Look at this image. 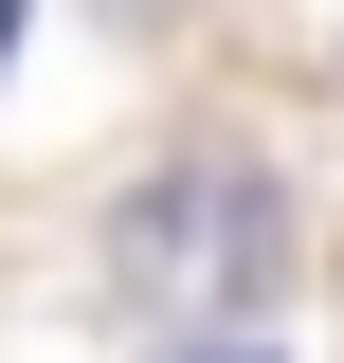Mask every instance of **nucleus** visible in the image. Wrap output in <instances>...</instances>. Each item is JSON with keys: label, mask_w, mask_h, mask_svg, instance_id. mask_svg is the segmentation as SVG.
Returning <instances> with one entry per match:
<instances>
[{"label": "nucleus", "mask_w": 344, "mask_h": 363, "mask_svg": "<svg viewBox=\"0 0 344 363\" xmlns=\"http://www.w3.org/2000/svg\"><path fill=\"white\" fill-rule=\"evenodd\" d=\"M18 18H37V0H0V55H18Z\"/></svg>", "instance_id": "7ed1b4c3"}, {"label": "nucleus", "mask_w": 344, "mask_h": 363, "mask_svg": "<svg viewBox=\"0 0 344 363\" xmlns=\"http://www.w3.org/2000/svg\"><path fill=\"white\" fill-rule=\"evenodd\" d=\"M109 291L127 309H272V182L254 164H181V182H145L127 218H109Z\"/></svg>", "instance_id": "f257e3e1"}, {"label": "nucleus", "mask_w": 344, "mask_h": 363, "mask_svg": "<svg viewBox=\"0 0 344 363\" xmlns=\"http://www.w3.org/2000/svg\"><path fill=\"white\" fill-rule=\"evenodd\" d=\"M164 363H272V345H164Z\"/></svg>", "instance_id": "f03ea898"}]
</instances>
